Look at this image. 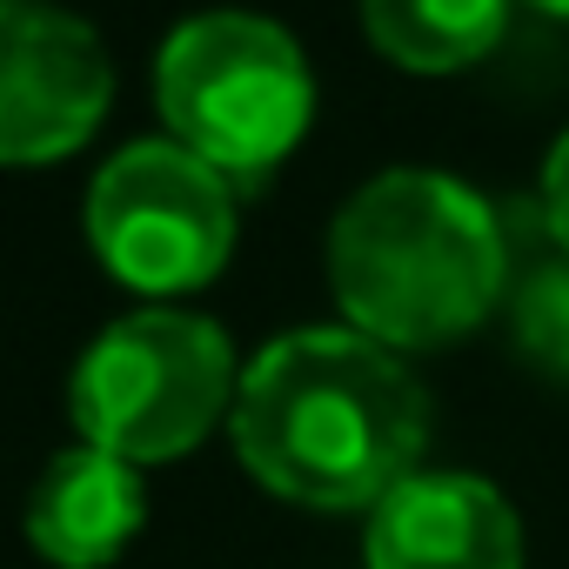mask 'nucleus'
<instances>
[{
    "instance_id": "nucleus-10",
    "label": "nucleus",
    "mask_w": 569,
    "mask_h": 569,
    "mask_svg": "<svg viewBox=\"0 0 569 569\" xmlns=\"http://www.w3.org/2000/svg\"><path fill=\"white\" fill-rule=\"evenodd\" d=\"M542 221H549V234H556V248L569 254V134L549 148V161H542Z\"/></svg>"
},
{
    "instance_id": "nucleus-4",
    "label": "nucleus",
    "mask_w": 569,
    "mask_h": 569,
    "mask_svg": "<svg viewBox=\"0 0 569 569\" xmlns=\"http://www.w3.org/2000/svg\"><path fill=\"white\" fill-rule=\"evenodd\" d=\"M161 114L188 154L221 174H261L309 128L316 81L302 48L261 14L181 21L154 68Z\"/></svg>"
},
{
    "instance_id": "nucleus-3",
    "label": "nucleus",
    "mask_w": 569,
    "mask_h": 569,
    "mask_svg": "<svg viewBox=\"0 0 569 569\" xmlns=\"http://www.w3.org/2000/svg\"><path fill=\"white\" fill-rule=\"evenodd\" d=\"M234 349L208 316L188 309H134L88 342L74 362L68 416L81 442L148 469L188 456L234 409Z\"/></svg>"
},
{
    "instance_id": "nucleus-6",
    "label": "nucleus",
    "mask_w": 569,
    "mask_h": 569,
    "mask_svg": "<svg viewBox=\"0 0 569 569\" xmlns=\"http://www.w3.org/2000/svg\"><path fill=\"white\" fill-rule=\"evenodd\" d=\"M114 74L94 41L61 8L41 0H0V161H61L108 114Z\"/></svg>"
},
{
    "instance_id": "nucleus-5",
    "label": "nucleus",
    "mask_w": 569,
    "mask_h": 569,
    "mask_svg": "<svg viewBox=\"0 0 569 569\" xmlns=\"http://www.w3.org/2000/svg\"><path fill=\"white\" fill-rule=\"evenodd\" d=\"M88 241L114 281L141 296H188L234 248L228 174L181 141L121 148L88 188Z\"/></svg>"
},
{
    "instance_id": "nucleus-9",
    "label": "nucleus",
    "mask_w": 569,
    "mask_h": 569,
    "mask_svg": "<svg viewBox=\"0 0 569 569\" xmlns=\"http://www.w3.org/2000/svg\"><path fill=\"white\" fill-rule=\"evenodd\" d=\"M509 0H362L369 41L416 74H449L469 68L496 48Z\"/></svg>"
},
{
    "instance_id": "nucleus-8",
    "label": "nucleus",
    "mask_w": 569,
    "mask_h": 569,
    "mask_svg": "<svg viewBox=\"0 0 569 569\" xmlns=\"http://www.w3.org/2000/svg\"><path fill=\"white\" fill-rule=\"evenodd\" d=\"M141 522H148L141 469L94 449V442L61 449L41 469V482L28 489V542L54 569H108V562H121L128 542L141 536Z\"/></svg>"
},
{
    "instance_id": "nucleus-11",
    "label": "nucleus",
    "mask_w": 569,
    "mask_h": 569,
    "mask_svg": "<svg viewBox=\"0 0 569 569\" xmlns=\"http://www.w3.org/2000/svg\"><path fill=\"white\" fill-rule=\"evenodd\" d=\"M536 8H542V14H569V0H536Z\"/></svg>"
},
{
    "instance_id": "nucleus-1",
    "label": "nucleus",
    "mask_w": 569,
    "mask_h": 569,
    "mask_svg": "<svg viewBox=\"0 0 569 569\" xmlns=\"http://www.w3.org/2000/svg\"><path fill=\"white\" fill-rule=\"evenodd\" d=\"M228 436L268 496L342 516L422 469L429 396L396 349L356 329H296L241 369Z\"/></svg>"
},
{
    "instance_id": "nucleus-2",
    "label": "nucleus",
    "mask_w": 569,
    "mask_h": 569,
    "mask_svg": "<svg viewBox=\"0 0 569 569\" xmlns=\"http://www.w3.org/2000/svg\"><path fill=\"white\" fill-rule=\"evenodd\" d=\"M496 208L429 168L376 174L329 228V281L356 336L382 349H442L502 302Z\"/></svg>"
},
{
    "instance_id": "nucleus-7",
    "label": "nucleus",
    "mask_w": 569,
    "mask_h": 569,
    "mask_svg": "<svg viewBox=\"0 0 569 569\" xmlns=\"http://www.w3.org/2000/svg\"><path fill=\"white\" fill-rule=\"evenodd\" d=\"M369 569H522L509 496L462 469H416L369 509Z\"/></svg>"
}]
</instances>
